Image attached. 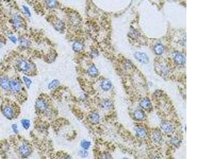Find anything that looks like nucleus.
<instances>
[{
	"label": "nucleus",
	"mask_w": 213,
	"mask_h": 159,
	"mask_svg": "<svg viewBox=\"0 0 213 159\" xmlns=\"http://www.w3.org/2000/svg\"><path fill=\"white\" fill-rule=\"evenodd\" d=\"M9 88L13 92H17L20 91L21 89V85L19 81L15 79H13L9 81Z\"/></svg>",
	"instance_id": "nucleus-1"
},
{
	"label": "nucleus",
	"mask_w": 213,
	"mask_h": 159,
	"mask_svg": "<svg viewBox=\"0 0 213 159\" xmlns=\"http://www.w3.org/2000/svg\"><path fill=\"white\" fill-rule=\"evenodd\" d=\"M134 56L135 58L141 63H144V64H147L149 62V58L147 56V55L143 53H140V52H137L135 53Z\"/></svg>",
	"instance_id": "nucleus-2"
},
{
	"label": "nucleus",
	"mask_w": 213,
	"mask_h": 159,
	"mask_svg": "<svg viewBox=\"0 0 213 159\" xmlns=\"http://www.w3.org/2000/svg\"><path fill=\"white\" fill-rule=\"evenodd\" d=\"M3 114L9 119H12L14 117V111L10 106H6L3 109Z\"/></svg>",
	"instance_id": "nucleus-3"
},
{
	"label": "nucleus",
	"mask_w": 213,
	"mask_h": 159,
	"mask_svg": "<svg viewBox=\"0 0 213 159\" xmlns=\"http://www.w3.org/2000/svg\"><path fill=\"white\" fill-rule=\"evenodd\" d=\"M174 59L176 63L180 65H183L186 63V58H184V56L182 54L179 53H174Z\"/></svg>",
	"instance_id": "nucleus-4"
},
{
	"label": "nucleus",
	"mask_w": 213,
	"mask_h": 159,
	"mask_svg": "<svg viewBox=\"0 0 213 159\" xmlns=\"http://www.w3.org/2000/svg\"><path fill=\"white\" fill-rule=\"evenodd\" d=\"M12 22L14 26L16 28H20L23 24V20L21 17L18 14H14L13 16Z\"/></svg>",
	"instance_id": "nucleus-5"
},
{
	"label": "nucleus",
	"mask_w": 213,
	"mask_h": 159,
	"mask_svg": "<svg viewBox=\"0 0 213 159\" xmlns=\"http://www.w3.org/2000/svg\"><path fill=\"white\" fill-rule=\"evenodd\" d=\"M20 153L24 156H27L31 153V149L27 145L23 144L19 147Z\"/></svg>",
	"instance_id": "nucleus-6"
},
{
	"label": "nucleus",
	"mask_w": 213,
	"mask_h": 159,
	"mask_svg": "<svg viewBox=\"0 0 213 159\" xmlns=\"http://www.w3.org/2000/svg\"><path fill=\"white\" fill-rule=\"evenodd\" d=\"M18 65L20 70L23 71H26L30 68V64L24 60H20L18 61Z\"/></svg>",
	"instance_id": "nucleus-7"
},
{
	"label": "nucleus",
	"mask_w": 213,
	"mask_h": 159,
	"mask_svg": "<svg viewBox=\"0 0 213 159\" xmlns=\"http://www.w3.org/2000/svg\"><path fill=\"white\" fill-rule=\"evenodd\" d=\"M140 105L142 108L145 110H149L151 108V103L150 100L147 98H144L141 100Z\"/></svg>",
	"instance_id": "nucleus-8"
},
{
	"label": "nucleus",
	"mask_w": 213,
	"mask_h": 159,
	"mask_svg": "<svg viewBox=\"0 0 213 159\" xmlns=\"http://www.w3.org/2000/svg\"><path fill=\"white\" fill-rule=\"evenodd\" d=\"M161 128L166 133H171L173 131V127L172 125L166 121L163 122L161 124Z\"/></svg>",
	"instance_id": "nucleus-9"
},
{
	"label": "nucleus",
	"mask_w": 213,
	"mask_h": 159,
	"mask_svg": "<svg viewBox=\"0 0 213 159\" xmlns=\"http://www.w3.org/2000/svg\"><path fill=\"white\" fill-rule=\"evenodd\" d=\"M36 107L41 110H44L47 109L48 107L47 103L43 99H39L36 101Z\"/></svg>",
	"instance_id": "nucleus-10"
},
{
	"label": "nucleus",
	"mask_w": 213,
	"mask_h": 159,
	"mask_svg": "<svg viewBox=\"0 0 213 159\" xmlns=\"http://www.w3.org/2000/svg\"><path fill=\"white\" fill-rule=\"evenodd\" d=\"M0 86L4 90H8L9 88V81L6 77L0 78Z\"/></svg>",
	"instance_id": "nucleus-11"
},
{
	"label": "nucleus",
	"mask_w": 213,
	"mask_h": 159,
	"mask_svg": "<svg viewBox=\"0 0 213 159\" xmlns=\"http://www.w3.org/2000/svg\"><path fill=\"white\" fill-rule=\"evenodd\" d=\"M135 131L137 135L140 138L145 137L146 135V130L142 127H137L135 129Z\"/></svg>",
	"instance_id": "nucleus-12"
},
{
	"label": "nucleus",
	"mask_w": 213,
	"mask_h": 159,
	"mask_svg": "<svg viewBox=\"0 0 213 159\" xmlns=\"http://www.w3.org/2000/svg\"><path fill=\"white\" fill-rule=\"evenodd\" d=\"M112 87V84L108 80H105L101 83V88L105 91H108Z\"/></svg>",
	"instance_id": "nucleus-13"
},
{
	"label": "nucleus",
	"mask_w": 213,
	"mask_h": 159,
	"mask_svg": "<svg viewBox=\"0 0 213 159\" xmlns=\"http://www.w3.org/2000/svg\"><path fill=\"white\" fill-rule=\"evenodd\" d=\"M134 117L138 120H143L145 117V115L143 112L141 110H136L134 113Z\"/></svg>",
	"instance_id": "nucleus-14"
},
{
	"label": "nucleus",
	"mask_w": 213,
	"mask_h": 159,
	"mask_svg": "<svg viewBox=\"0 0 213 159\" xmlns=\"http://www.w3.org/2000/svg\"><path fill=\"white\" fill-rule=\"evenodd\" d=\"M88 73L90 76L95 77L98 74V70L94 65L91 66L88 70Z\"/></svg>",
	"instance_id": "nucleus-15"
},
{
	"label": "nucleus",
	"mask_w": 213,
	"mask_h": 159,
	"mask_svg": "<svg viewBox=\"0 0 213 159\" xmlns=\"http://www.w3.org/2000/svg\"><path fill=\"white\" fill-rule=\"evenodd\" d=\"M73 50L75 52H79L83 48V45L80 41H76L72 45Z\"/></svg>",
	"instance_id": "nucleus-16"
},
{
	"label": "nucleus",
	"mask_w": 213,
	"mask_h": 159,
	"mask_svg": "<svg viewBox=\"0 0 213 159\" xmlns=\"http://www.w3.org/2000/svg\"><path fill=\"white\" fill-rule=\"evenodd\" d=\"M90 119L92 123L94 124H97L99 123L100 120V116L97 113H93L90 115Z\"/></svg>",
	"instance_id": "nucleus-17"
},
{
	"label": "nucleus",
	"mask_w": 213,
	"mask_h": 159,
	"mask_svg": "<svg viewBox=\"0 0 213 159\" xmlns=\"http://www.w3.org/2000/svg\"><path fill=\"white\" fill-rule=\"evenodd\" d=\"M154 50L157 55H161L164 52V47L162 45L158 44L155 46Z\"/></svg>",
	"instance_id": "nucleus-18"
},
{
	"label": "nucleus",
	"mask_w": 213,
	"mask_h": 159,
	"mask_svg": "<svg viewBox=\"0 0 213 159\" xmlns=\"http://www.w3.org/2000/svg\"><path fill=\"white\" fill-rule=\"evenodd\" d=\"M113 106L112 102L109 100L106 99L102 102V107L105 109H110Z\"/></svg>",
	"instance_id": "nucleus-19"
},
{
	"label": "nucleus",
	"mask_w": 213,
	"mask_h": 159,
	"mask_svg": "<svg viewBox=\"0 0 213 159\" xmlns=\"http://www.w3.org/2000/svg\"><path fill=\"white\" fill-rule=\"evenodd\" d=\"M45 3L49 8L52 9L56 6L57 1L56 0H45Z\"/></svg>",
	"instance_id": "nucleus-20"
},
{
	"label": "nucleus",
	"mask_w": 213,
	"mask_h": 159,
	"mask_svg": "<svg viewBox=\"0 0 213 159\" xmlns=\"http://www.w3.org/2000/svg\"><path fill=\"white\" fill-rule=\"evenodd\" d=\"M55 29L57 30H62L63 28L64 27L63 23L61 22V21H57V22H55L54 24Z\"/></svg>",
	"instance_id": "nucleus-21"
},
{
	"label": "nucleus",
	"mask_w": 213,
	"mask_h": 159,
	"mask_svg": "<svg viewBox=\"0 0 213 159\" xmlns=\"http://www.w3.org/2000/svg\"><path fill=\"white\" fill-rule=\"evenodd\" d=\"M59 85V81L58 80H54L51 82L48 86V88L49 89H52L56 87H57Z\"/></svg>",
	"instance_id": "nucleus-22"
},
{
	"label": "nucleus",
	"mask_w": 213,
	"mask_h": 159,
	"mask_svg": "<svg viewBox=\"0 0 213 159\" xmlns=\"http://www.w3.org/2000/svg\"><path fill=\"white\" fill-rule=\"evenodd\" d=\"M152 138L154 140V141L156 142H159L161 140V135L158 132L154 133L152 135Z\"/></svg>",
	"instance_id": "nucleus-23"
},
{
	"label": "nucleus",
	"mask_w": 213,
	"mask_h": 159,
	"mask_svg": "<svg viewBox=\"0 0 213 159\" xmlns=\"http://www.w3.org/2000/svg\"><path fill=\"white\" fill-rule=\"evenodd\" d=\"M19 44L23 47H28L30 46V42L25 38H21L19 39Z\"/></svg>",
	"instance_id": "nucleus-24"
},
{
	"label": "nucleus",
	"mask_w": 213,
	"mask_h": 159,
	"mask_svg": "<svg viewBox=\"0 0 213 159\" xmlns=\"http://www.w3.org/2000/svg\"><path fill=\"white\" fill-rule=\"evenodd\" d=\"M91 145V143L89 141H85V140H84V141H83L81 143V146L82 147V148H84V149H89V148L90 147Z\"/></svg>",
	"instance_id": "nucleus-25"
},
{
	"label": "nucleus",
	"mask_w": 213,
	"mask_h": 159,
	"mask_svg": "<svg viewBox=\"0 0 213 159\" xmlns=\"http://www.w3.org/2000/svg\"><path fill=\"white\" fill-rule=\"evenodd\" d=\"M21 124L24 128L27 129L30 126V121L28 119H23L21 121Z\"/></svg>",
	"instance_id": "nucleus-26"
},
{
	"label": "nucleus",
	"mask_w": 213,
	"mask_h": 159,
	"mask_svg": "<svg viewBox=\"0 0 213 159\" xmlns=\"http://www.w3.org/2000/svg\"><path fill=\"white\" fill-rule=\"evenodd\" d=\"M23 79H24V82H25V84H26V86H27L28 88H29L30 86V85L32 84V81H31L30 79L26 78V77H23Z\"/></svg>",
	"instance_id": "nucleus-27"
},
{
	"label": "nucleus",
	"mask_w": 213,
	"mask_h": 159,
	"mask_svg": "<svg viewBox=\"0 0 213 159\" xmlns=\"http://www.w3.org/2000/svg\"><path fill=\"white\" fill-rule=\"evenodd\" d=\"M12 128L13 130V132L16 133L17 134L18 133V127L16 124H13L12 125Z\"/></svg>",
	"instance_id": "nucleus-28"
},
{
	"label": "nucleus",
	"mask_w": 213,
	"mask_h": 159,
	"mask_svg": "<svg viewBox=\"0 0 213 159\" xmlns=\"http://www.w3.org/2000/svg\"><path fill=\"white\" fill-rule=\"evenodd\" d=\"M24 10H25L26 13L28 15H29V16L31 15V12H30V10H29V9L28 8L27 6H24Z\"/></svg>",
	"instance_id": "nucleus-29"
},
{
	"label": "nucleus",
	"mask_w": 213,
	"mask_h": 159,
	"mask_svg": "<svg viewBox=\"0 0 213 159\" xmlns=\"http://www.w3.org/2000/svg\"><path fill=\"white\" fill-rule=\"evenodd\" d=\"M9 39H10L12 43H16V42H17V38H16V37H15L14 36H11L9 37Z\"/></svg>",
	"instance_id": "nucleus-30"
},
{
	"label": "nucleus",
	"mask_w": 213,
	"mask_h": 159,
	"mask_svg": "<svg viewBox=\"0 0 213 159\" xmlns=\"http://www.w3.org/2000/svg\"><path fill=\"white\" fill-rule=\"evenodd\" d=\"M80 154L82 157H85L87 155V152H86L85 151H80Z\"/></svg>",
	"instance_id": "nucleus-31"
},
{
	"label": "nucleus",
	"mask_w": 213,
	"mask_h": 159,
	"mask_svg": "<svg viewBox=\"0 0 213 159\" xmlns=\"http://www.w3.org/2000/svg\"><path fill=\"white\" fill-rule=\"evenodd\" d=\"M172 142H173V144L175 145H177V144H178V143H179V139H177L176 138H174L173 139H172Z\"/></svg>",
	"instance_id": "nucleus-32"
}]
</instances>
